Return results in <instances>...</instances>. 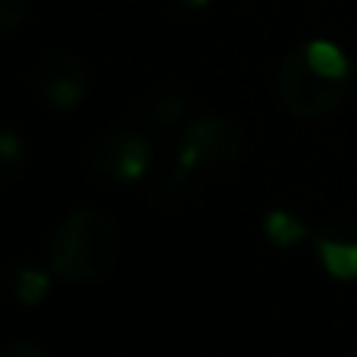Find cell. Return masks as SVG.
<instances>
[{"mask_svg":"<svg viewBox=\"0 0 357 357\" xmlns=\"http://www.w3.org/2000/svg\"><path fill=\"white\" fill-rule=\"evenodd\" d=\"M351 88V63L326 38L304 41L279 66V100L298 119L333 113Z\"/></svg>","mask_w":357,"mask_h":357,"instance_id":"obj_1","label":"cell"},{"mask_svg":"<svg viewBox=\"0 0 357 357\" xmlns=\"http://www.w3.org/2000/svg\"><path fill=\"white\" fill-rule=\"evenodd\" d=\"M119 254V226L94 207H79L54 229L47 245L50 273L69 285H88L107 276Z\"/></svg>","mask_w":357,"mask_h":357,"instance_id":"obj_2","label":"cell"},{"mask_svg":"<svg viewBox=\"0 0 357 357\" xmlns=\"http://www.w3.org/2000/svg\"><path fill=\"white\" fill-rule=\"evenodd\" d=\"M245 151V135L226 116H201L185 129L178 142V178L191 169L232 167Z\"/></svg>","mask_w":357,"mask_h":357,"instance_id":"obj_3","label":"cell"},{"mask_svg":"<svg viewBox=\"0 0 357 357\" xmlns=\"http://www.w3.org/2000/svg\"><path fill=\"white\" fill-rule=\"evenodd\" d=\"M91 169L98 176L110 178L116 185H135L138 178L151 169L154 160V148L144 135L129 129H116V132H104L98 142L91 144Z\"/></svg>","mask_w":357,"mask_h":357,"instance_id":"obj_4","label":"cell"},{"mask_svg":"<svg viewBox=\"0 0 357 357\" xmlns=\"http://www.w3.org/2000/svg\"><path fill=\"white\" fill-rule=\"evenodd\" d=\"M35 91L54 113H69L88 94V66L69 50H47L35 66Z\"/></svg>","mask_w":357,"mask_h":357,"instance_id":"obj_5","label":"cell"},{"mask_svg":"<svg viewBox=\"0 0 357 357\" xmlns=\"http://www.w3.org/2000/svg\"><path fill=\"white\" fill-rule=\"evenodd\" d=\"M320 264L333 279H357V220H333L314 238Z\"/></svg>","mask_w":357,"mask_h":357,"instance_id":"obj_6","label":"cell"},{"mask_svg":"<svg viewBox=\"0 0 357 357\" xmlns=\"http://www.w3.org/2000/svg\"><path fill=\"white\" fill-rule=\"evenodd\" d=\"M0 291L19 307H35L50 291V273L35 260H16L0 276Z\"/></svg>","mask_w":357,"mask_h":357,"instance_id":"obj_7","label":"cell"},{"mask_svg":"<svg viewBox=\"0 0 357 357\" xmlns=\"http://www.w3.org/2000/svg\"><path fill=\"white\" fill-rule=\"evenodd\" d=\"M29 167V148L16 129H0V188H10Z\"/></svg>","mask_w":357,"mask_h":357,"instance_id":"obj_8","label":"cell"},{"mask_svg":"<svg viewBox=\"0 0 357 357\" xmlns=\"http://www.w3.org/2000/svg\"><path fill=\"white\" fill-rule=\"evenodd\" d=\"M185 116V94L178 88H160L144 100V119L157 129H173Z\"/></svg>","mask_w":357,"mask_h":357,"instance_id":"obj_9","label":"cell"},{"mask_svg":"<svg viewBox=\"0 0 357 357\" xmlns=\"http://www.w3.org/2000/svg\"><path fill=\"white\" fill-rule=\"evenodd\" d=\"M264 232L273 245L289 248V245H298V241L307 235V226H304L298 216H291L289 210H270L264 220Z\"/></svg>","mask_w":357,"mask_h":357,"instance_id":"obj_10","label":"cell"},{"mask_svg":"<svg viewBox=\"0 0 357 357\" xmlns=\"http://www.w3.org/2000/svg\"><path fill=\"white\" fill-rule=\"evenodd\" d=\"M31 10V0H0V38L16 31Z\"/></svg>","mask_w":357,"mask_h":357,"instance_id":"obj_11","label":"cell"},{"mask_svg":"<svg viewBox=\"0 0 357 357\" xmlns=\"http://www.w3.org/2000/svg\"><path fill=\"white\" fill-rule=\"evenodd\" d=\"M0 357H50L47 351H44L38 342H25V339H19V342H10V345H3L0 348Z\"/></svg>","mask_w":357,"mask_h":357,"instance_id":"obj_12","label":"cell"},{"mask_svg":"<svg viewBox=\"0 0 357 357\" xmlns=\"http://www.w3.org/2000/svg\"><path fill=\"white\" fill-rule=\"evenodd\" d=\"M182 3H185V6H195V10H201V6H207L210 0H182Z\"/></svg>","mask_w":357,"mask_h":357,"instance_id":"obj_13","label":"cell"},{"mask_svg":"<svg viewBox=\"0 0 357 357\" xmlns=\"http://www.w3.org/2000/svg\"><path fill=\"white\" fill-rule=\"evenodd\" d=\"M351 357H357V354H351Z\"/></svg>","mask_w":357,"mask_h":357,"instance_id":"obj_14","label":"cell"}]
</instances>
